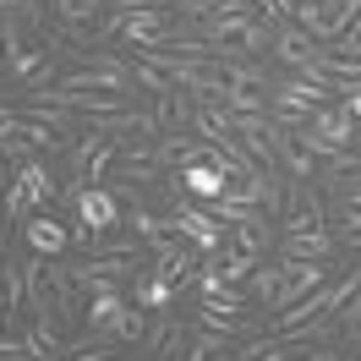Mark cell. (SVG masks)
Here are the masks:
<instances>
[{"mask_svg": "<svg viewBox=\"0 0 361 361\" xmlns=\"http://www.w3.org/2000/svg\"><path fill=\"white\" fill-rule=\"evenodd\" d=\"M66 197H71V208H77V225H88L93 235H110V230L126 219V214H121V197H115L110 186H77V180H71Z\"/></svg>", "mask_w": 361, "mask_h": 361, "instance_id": "1", "label": "cell"}, {"mask_svg": "<svg viewBox=\"0 0 361 361\" xmlns=\"http://www.w3.org/2000/svg\"><path fill=\"white\" fill-rule=\"evenodd\" d=\"M329 279H334L329 263H279V290H274L269 312H285V307H295V301H307V295L323 290Z\"/></svg>", "mask_w": 361, "mask_h": 361, "instance_id": "2", "label": "cell"}, {"mask_svg": "<svg viewBox=\"0 0 361 361\" xmlns=\"http://www.w3.org/2000/svg\"><path fill=\"white\" fill-rule=\"evenodd\" d=\"M142 247H148L154 274H164L170 285H186V279L197 274V247H192L186 235H159V241H142Z\"/></svg>", "mask_w": 361, "mask_h": 361, "instance_id": "3", "label": "cell"}, {"mask_svg": "<svg viewBox=\"0 0 361 361\" xmlns=\"http://www.w3.org/2000/svg\"><path fill=\"white\" fill-rule=\"evenodd\" d=\"M170 33H176L170 6H142V11H126V17H121V39L132 49H154V44H164Z\"/></svg>", "mask_w": 361, "mask_h": 361, "instance_id": "4", "label": "cell"}, {"mask_svg": "<svg viewBox=\"0 0 361 361\" xmlns=\"http://www.w3.org/2000/svg\"><path fill=\"white\" fill-rule=\"evenodd\" d=\"M170 235H186L197 252H225V225L214 219V214H203V208H192V203H180L176 214H170Z\"/></svg>", "mask_w": 361, "mask_h": 361, "instance_id": "5", "label": "cell"}, {"mask_svg": "<svg viewBox=\"0 0 361 361\" xmlns=\"http://www.w3.org/2000/svg\"><path fill=\"white\" fill-rule=\"evenodd\" d=\"M23 247L33 252V257H61V252H71V230L55 219V214H27L23 219Z\"/></svg>", "mask_w": 361, "mask_h": 361, "instance_id": "6", "label": "cell"}, {"mask_svg": "<svg viewBox=\"0 0 361 361\" xmlns=\"http://www.w3.org/2000/svg\"><path fill=\"white\" fill-rule=\"evenodd\" d=\"M180 345H186V329H180V312L176 307H164V312H148V334H142V350L148 356H164L176 361Z\"/></svg>", "mask_w": 361, "mask_h": 361, "instance_id": "7", "label": "cell"}, {"mask_svg": "<svg viewBox=\"0 0 361 361\" xmlns=\"http://www.w3.org/2000/svg\"><path fill=\"white\" fill-rule=\"evenodd\" d=\"M126 301H132V290H104V295H88V307H82V334L110 339L115 317L126 312Z\"/></svg>", "mask_w": 361, "mask_h": 361, "instance_id": "8", "label": "cell"}, {"mask_svg": "<svg viewBox=\"0 0 361 361\" xmlns=\"http://www.w3.org/2000/svg\"><path fill=\"white\" fill-rule=\"evenodd\" d=\"M225 186H230V180L219 176L214 164H203V159H197V164H180V170H176V192H180V197H197V203L225 197Z\"/></svg>", "mask_w": 361, "mask_h": 361, "instance_id": "9", "label": "cell"}, {"mask_svg": "<svg viewBox=\"0 0 361 361\" xmlns=\"http://www.w3.org/2000/svg\"><path fill=\"white\" fill-rule=\"evenodd\" d=\"M317 49H323V44H317L307 27H295V23H279V33H274V55H279L290 71H307Z\"/></svg>", "mask_w": 361, "mask_h": 361, "instance_id": "10", "label": "cell"}, {"mask_svg": "<svg viewBox=\"0 0 361 361\" xmlns=\"http://www.w3.org/2000/svg\"><path fill=\"white\" fill-rule=\"evenodd\" d=\"M279 257H285V263H329V257H334V235H329V230L285 235V241H279Z\"/></svg>", "mask_w": 361, "mask_h": 361, "instance_id": "11", "label": "cell"}, {"mask_svg": "<svg viewBox=\"0 0 361 361\" xmlns=\"http://www.w3.org/2000/svg\"><path fill=\"white\" fill-rule=\"evenodd\" d=\"M11 180L27 192V203H33V208H49V203H55V192H61V186H55V176H49L39 159H23V164L11 170Z\"/></svg>", "mask_w": 361, "mask_h": 361, "instance_id": "12", "label": "cell"}, {"mask_svg": "<svg viewBox=\"0 0 361 361\" xmlns=\"http://www.w3.org/2000/svg\"><path fill=\"white\" fill-rule=\"evenodd\" d=\"M274 164H285V180H317L312 154H307L290 132H274Z\"/></svg>", "mask_w": 361, "mask_h": 361, "instance_id": "13", "label": "cell"}, {"mask_svg": "<svg viewBox=\"0 0 361 361\" xmlns=\"http://www.w3.org/2000/svg\"><path fill=\"white\" fill-rule=\"evenodd\" d=\"M154 121H159V142H164V137H180L186 126H192V99H186L180 88L159 93V110H154Z\"/></svg>", "mask_w": 361, "mask_h": 361, "instance_id": "14", "label": "cell"}, {"mask_svg": "<svg viewBox=\"0 0 361 361\" xmlns=\"http://www.w3.org/2000/svg\"><path fill=\"white\" fill-rule=\"evenodd\" d=\"M269 241H274V219H263V225H225V252L269 257Z\"/></svg>", "mask_w": 361, "mask_h": 361, "instance_id": "15", "label": "cell"}, {"mask_svg": "<svg viewBox=\"0 0 361 361\" xmlns=\"http://www.w3.org/2000/svg\"><path fill=\"white\" fill-rule=\"evenodd\" d=\"M0 307H11L17 317L27 312V274H23V257H6V263H0Z\"/></svg>", "mask_w": 361, "mask_h": 361, "instance_id": "16", "label": "cell"}, {"mask_svg": "<svg viewBox=\"0 0 361 361\" xmlns=\"http://www.w3.org/2000/svg\"><path fill=\"white\" fill-rule=\"evenodd\" d=\"M132 301H137V307H148V312H164V307H176V285H170L164 274L148 269V274L132 285Z\"/></svg>", "mask_w": 361, "mask_h": 361, "instance_id": "17", "label": "cell"}, {"mask_svg": "<svg viewBox=\"0 0 361 361\" xmlns=\"http://www.w3.org/2000/svg\"><path fill=\"white\" fill-rule=\"evenodd\" d=\"M225 350H230V334H225V329H197L180 361H219Z\"/></svg>", "mask_w": 361, "mask_h": 361, "instance_id": "18", "label": "cell"}, {"mask_svg": "<svg viewBox=\"0 0 361 361\" xmlns=\"http://www.w3.org/2000/svg\"><path fill=\"white\" fill-rule=\"evenodd\" d=\"M257 263H263V257H247V252H214V263H208V269L219 274L225 285H247V274L257 269Z\"/></svg>", "mask_w": 361, "mask_h": 361, "instance_id": "19", "label": "cell"}, {"mask_svg": "<svg viewBox=\"0 0 361 361\" xmlns=\"http://www.w3.org/2000/svg\"><path fill=\"white\" fill-rule=\"evenodd\" d=\"M142 334H148V307H137V301H126V312L115 317L110 339H121V345H142Z\"/></svg>", "mask_w": 361, "mask_h": 361, "instance_id": "20", "label": "cell"}, {"mask_svg": "<svg viewBox=\"0 0 361 361\" xmlns=\"http://www.w3.org/2000/svg\"><path fill=\"white\" fill-rule=\"evenodd\" d=\"M274 33H279V23H269V17H252L247 33H241L235 44H241V55H274Z\"/></svg>", "mask_w": 361, "mask_h": 361, "instance_id": "21", "label": "cell"}, {"mask_svg": "<svg viewBox=\"0 0 361 361\" xmlns=\"http://www.w3.org/2000/svg\"><path fill=\"white\" fill-rule=\"evenodd\" d=\"M126 225H132V235H142V241H159V235H170V219H164V214H154V208H142V203L126 214Z\"/></svg>", "mask_w": 361, "mask_h": 361, "instance_id": "22", "label": "cell"}, {"mask_svg": "<svg viewBox=\"0 0 361 361\" xmlns=\"http://www.w3.org/2000/svg\"><path fill=\"white\" fill-rule=\"evenodd\" d=\"M55 11H61V23H71V27H88V23H99V11H104V0H49Z\"/></svg>", "mask_w": 361, "mask_h": 361, "instance_id": "23", "label": "cell"}, {"mask_svg": "<svg viewBox=\"0 0 361 361\" xmlns=\"http://www.w3.org/2000/svg\"><path fill=\"white\" fill-rule=\"evenodd\" d=\"M247 285H252V301L274 307V290H279V269H269V257H263V263L247 274Z\"/></svg>", "mask_w": 361, "mask_h": 361, "instance_id": "24", "label": "cell"}, {"mask_svg": "<svg viewBox=\"0 0 361 361\" xmlns=\"http://www.w3.org/2000/svg\"><path fill=\"white\" fill-rule=\"evenodd\" d=\"M132 82H142V88L154 93V99H159V93H170V88H176V82H170V77H164L159 66H148V61H132Z\"/></svg>", "mask_w": 361, "mask_h": 361, "instance_id": "25", "label": "cell"}, {"mask_svg": "<svg viewBox=\"0 0 361 361\" xmlns=\"http://www.w3.org/2000/svg\"><path fill=\"white\" fill-rule=\"evenodd\" d=\"M0 203H6V219H17V225H23L27 214H33V203H27V192L17 186V180H6V192H0Z\"/></svg>", "mask_w": 361, "mask_h": 361, "instance_id": "26", "label": "cell"}, {"mask_svg": "<svg viewBox=\"0 0 361 361\" xmlns=\"http://www.w3.org/2000/svg\"><path fill=\"white\" fill-rule=\"evenodd\" d=\"M329 49H334V55H345V61H361V17H356L350 27H345V33H339V39H334Z\"/></svg>", "mask_w": 361, "mask_h": 361, "instance_id": "27", "label": "cell"}, {"mask_svg": "<svg viewBox=\"0 0 361 361\" xmlns=\"http://www.w3.org/2000/svg\"><path fill=\"white\" fill-rule=\"evenodd\" d=\"M339 323H345V329H361V285H356V295H350V301H345V307H339Z\"/></svg>", "mask_w": 361, "mask_h": 361, "instance_id": "28", "label": "cell"}, {"mask_svg": "<svg viewBox=\"0 0 361 361\" xmlns=\"http://www.w3.org/2000/svg\"><path fill=\"white\" fill-rule=\"evenodd\" d=\"M104 6H110V11H121V17H126V11H142V6H170V0H104Z\"/></svg>", "mask_w": 361, "mask_h": 361, "instance_id": "29", "label": "cell"}, {"mask_svg": "<svg viewBox=\"0 0 361 361\" xmlns=\"http://www.w3.org/2000/svg\"><path fill=\"white\" fill-rule=\"evenodd\" d=\"M339 110L350 115V121H356V132H361V88H356V93H345V104H339Z\"/></svg>", "mask_w": 361, "mask_h": 361, "instance_id": "30", "label": "cell"}, {"mask_svg": "<svg viewBox=\"0 0 361 361\" xmlns=\"http://www.w3.org/2000/svg\"><path fill=\"white\" fill-rule=\"evenodd\" d=\"M350 208H361V180H350V197H345Z\"/></svg>", "mask_w": 361, "mask_h": 361, "instance_id": "31", "label": "cell"}, {"mask_svg": "<svg viewBox=\"0 0 361 361\" xmlns=\"http://www.w3.org/2000/svg\"><path fill=\"white\" fill-rule=\"evenodd\" d=\"M307 361H334V350H307Z\"/></svg>", "mask_w": 361, "mask_h": 361, "instance_id": "32", "label": "cell"}, {"mask_svg": "<svg viewBox=\"0 0 361 361\" xmlns=\"http://www.w3.org/2000/svg\"><path fill=\"white\" fill-rule=\"evenodd\" d=\"M27 0H0V11H23Z\"/></svg>", "mask_w": 361, "mask_h": 361, "instance_id": "33", "label": "cell"}, {"mask_svg": "<svg viewBox=\"0 0 361 361\" xmlns=\"http://www.w3.org/2000/svg\"><path fill=\"white\" fill-rule=\"evenodd\" d=\"M0 66H6V44H0Z\"/></svg>", "mask_w": 361, "mask_h": 361, "instance_id": "34", "label": "cell"}, {"mask_svg": "<svg viewBox=\"0 0 361 361\" xmlns=\"http://www.w3.org/2000/svg\"><path fill=\"white\" fill-rule=\"evenodd\" d=\"M295 356H301V350H290V356H285V361H295Z\"/></svg>", "mask_w": 361, "mask_h": 361, "instance_id": "35", "label": "cell"}, {"mask_svg": "<svg viewBox=\"0 0 361 361\" xmlns=\"http://www.w3.org/2000/svg\"><path fill=\"white\" fill-rule=\"evenodd\" d=\"M339 361H356V356H339Z\"/></svg>", "mask_w": 361, "mask_h": 361, "instance_id": "36", "label": "cell"}]
</instances>
